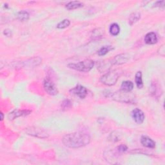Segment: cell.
I'll return each mask as SVG.
<instances>
[{
    "mask_svg": "<svg viewBox=\"0 0 165 165\" xmlns=\"http://www.w3.org/2000/svg\"><path fill=\"white\" fill-rule=\"evenodd\" d=\"M63 144L68 148H78L88 144L90 137L84 132H74L65 135L62 139Z\"/></svg>",
    "mask_w": 165,
    "mask_h": 165,
    "instance_id": "cell-1",
    "label": "cell"
},
{
    "mask_svg": "<svg viewBox=\"0 0 165 165\" xmlns=\"http://www.w3.org/2000/svg\"><path fill=\"white\" fill-rule=\"evenodd\" d=\"M113 100L116 101L125 103H132L136 102V97L131 92H125L123 90H119L112 94Z\"/></svg>",
    "mask_w": 165,
    "mask_h": 165,
    "instance_id": "cell-2",
    "label": "cell"
},
{
    "mask_svg": "<svg viewBox=\"0 0 165 165\" xmlns=\"http://www.w3.org/2000/svg\"><path fill=\"white\" fill-rule=\"evenodd\" d=\"M94 65V62L90 59H86L80 61L77 63H70L68 65L70 68L83 72H88L90 71Z\"/></svg>",
    "mask_w": 165,
    "mask_h": 165,
    "instance_id": "cell-3",
    "label": "cell"
},
{
    "mask_svg": "<svg viewBox=\"0 0 165 165\" xmlns=\"http://www.w3.org/2000/svg\"><path fill=\"white\" fill-rule=\"evenodd\" d=\"M118 78L119 74L116 71L108 72L101 78V81L107 86H112L116 83Z\"/></svg>",
    "mask_w": 165,
    "mask_h": 165,
    "instance_id": "cell-4",
    "label": "cell"
},
{
    "mask_svg": "<svg viewBox=\"0 0 165 165\" xmlns=\"http://www.w3.org/2000/svg\"><path fill=\"white\" fill-rule=\"evenodd\" d=\"M43 87L45 90L47 94L51 96H56L58 94V90L56 87L55 84L49 78L45 79L43 82Z\"/></svg>",
    "mask_w": 165,
    "mask_h": 165,
    "instance_id": "cell-5",
    "label": "cell"
},
{
    "mask_svg": "<svg viewBox=\"0 0 165 165\" xmlns=\"http://www.w3.org/2000/svg\"><path fill=\"white\" fill-rule=\"evenodd\" d=\"M26 132L29 134L40 138H46L49 137V134L45 131L41 129H37L36 127H31L30 129L26 130Z\"/></svg>",
    "mask_w": 165,
    "mask_h": 165,
    "instance_id": "cell-6",
    "label": "cell"
},
{
    "mask_svg": "<svg viewBox=\"0 0 165 165\" xmlns=\"http://www.w3.org/2000/svg\"><path fill=\"white\" fill-rule=\"evenodd\" d=\"M70 92L81 99H84L87 95V88L82 85H80V84H78V85L72 88Z\"/></svg>",
    "mask_w": 165,
    "mask_h": 165,
    "instance_id": "cell-7",
    "label": "cell"
},
{
    "mask_svg": "<svg viewBox=\"0 0 165 165\" xmlns=\"http://www.w3.org/2000/svg\"><path fill=\"white\" fill-rule=\"evenodd\" d=\"M132 116L133 119L136 123L139 125L143 123L145 118V116L143 112L139 109V108H135V109H134L132 112Z\"/></svg>",
    "mask_w": 165,
    "mask_h": 165,
    "instance_id": "cell-8",
    "label": "cell"
},
{
    "mask_svg": "<svg viewBox=\"0 0 165 165\" xmlns=\"http://www.w3.org/2000/svg\"><path fill=\"white\" fill-rule=\"evenodd\" d=\"M30 113H31V111L28 110H15L8 114V118L11 120H13L14 119H16L17 117H19L29 115Z\"/></svg>",
    "mask_w": 165,
    "mask_h": 165,
    "instance_id": "cell-9",
    "label": "cell"
},
{
    "mask_svg": "<svg viewBox=\"0 0 165 165\" xmlns=\"http://www.w3.org/2000/svg\"><path fill=\"white\" fill-rule=\"evenodd\" d=\"M129 55L127 54H121L117 55L113 59V64L116 65H122L126 63L129 60Z\"/></svg>",
    "mask_w": 165,
    "mask_h": 165,
    "instance_id": "cell-10",
    "label": "cell"
},
{
    "mask_svg": "<svg viewBox=\"0 0 165 165\" xmlns=\"http://www.w3.org/2000/svg\"><path fill=\"white\" fill-rule=\"evenodd\" d=\"M157 35L154 32H149L145 36L144 41L145 43L148 45H154L157 42Z\"/></svg>",
    "mask_w": 165,
    "mask_h": 165,
    "instance_id": "cell-11",
    "label": "cell"
},
{
    "mask_svg": "<svg viewBox=\"0 0 165 165\" xmlns=\"http://www.w3.org/2000/svg\"><path fill=\"white\" fill-rule=\"evenodd\" d=\"M141 143L144 147L149 148H154L155 147V143L148 137L142 136L141 139Z\"/></svg>",
    "mask_w": 165,
    "mask_h": 165,
    "instance_id": "cell-12",
    "label": "cell"
},
{
    "mask_svg": "<svg viewBox=\"0 0 165 165\" xmlns=\"http://www.w3.org/2000/svg\"><path fill=\"white\" fill-rule=\"evenodd\" d=\"M134 84L130 81H123L121 84V90L125 92H131L133 90Z\"/></svg>",
    "mask_w": 165,
    "mask_h": 165,
    "instance_id": "cell-13",
    "label": "cell"
},
{
    "mask_svg": "<svg viewBox=\"0 0 165 165\" xmlns=\"http://www.w3.org/2000/svg\"><path fill=\"white\" fill-rule=\"evenodd\" d=\"M83 7V3L77 1L70 2L68 3H67V5H66V8L68 9V10H74V9H77Z\"/></svg>",
    "mask_w": 165,
    "mask_h": 165,
    "instance_id": "cell-14",
    "label": "cell"
},
{
    "mask_svg": "<svg viewBox=\"0 0 165 165\" xmlns=\"http://www.w3.org/2000/svg\"><path fill=\"white\" fill-rule=\"evenodd\" d=\"M152 88V91H151V92H152V94L155 97H158L161 96V94H162L161 88V87H159V86L157 84H156V83L152 84V88Z\"/></svg>",
    "mask_w": 165,
    "mask_h": 165,
    "instance_id": "cell-15",
    "label": "cell"
},
{
    "mask_svg": "<svg viewBox=\"0 0 165 165\" xmlns=\"http://www.w3.org/2000/svg\"><path fill=\"white\" fill-rule=\"evenodd\" d=\"M135 81L136 85L138 88L141 89L143 88V79H142V73H141V71H139L136 73Z\"/></svg>",
    "mask_w": 165,
    "mask_h": 165,
    "instance_id": "cell-16",
    "label": "cell"
},
{
    "mask_svg": "<svg viewBox=\"0 0 165 165\" xmlns=\"http://www.w3.org/2000/svg\"><path fill=\"white\" fill-rule=\"evenodd\" d=\"M141 18V14L139 12L132 13L129 17V23L132 25L135 23L138 22Z\"/></svg>",
    "mask_w": 165,
    "mask_h": 165,
    "instance_id": "cell-17",
    "label": "cell"
},
{
    "mask_svg": "<svg viewBox=\"0 0 165 165\" xmlns=\"http://www.w3.org/2000/svg\"><path fill=\"white\" fill-rule=\"evenodd\" d=\"M110 32L112 36H117L120 32V28L118 24L117 23H113L110 27Z\"/></svg>",
    "mask_w": 165,
    "mask_h": 165,
    "instance_id": "cell-18",
    "label": "cell"
},
{
    "mask_svg": "<svg viewBox=\"0 0 165 165\" xmlns=\"http://www.w3.org/2000/svg\"><path fill=\"white\" fill-rule=\"evenodd\" d=\"M17 18L21 21H27L29 19V14L26 11H20L17 13Z\"/></svg>",
    "mask_w": 165,
    "mask_h": 165,
    "instance_id": "cell-19",
    "label": "cell"
},
{
    "mask_svg": "<svg viewBox=\"0 0 165 165\" xmlns=\"http://www.w3.org/2000/svg\"><path fill=\"white\" fill-rule=\"evenodd\" d=\"M114 49L113 47H112L111 46H103L100 49V50L98 51V55L102 56H105L106 55L108 52H109L112 50Z\"/></svg>",
    "mask_w": 165,
    "mask_h": 165,
    "instance_id": "cell-20",
    "label": "cell"
},
{
    "mask_svg": "<svg viewBox=\"0 0 165 165\" xmlns=\"http://www.w3.org/2000/svg\"><path fill=\"white\" fill-rule=\"evenodd\" d=\"M103 34H104V30L99 28V29H96L92 31V37L94 38H97V37H101Z\"/></svg>",
    "mask_w": 165,
    "mask_h": 165,
    "instance_id": "cell-21",
    "label": "cell"
},
{
    "mask_svg": "<svg viewBox=\"0 0 165 165\" xmlns=\"http://www.w3.org/2000/svg\"><path fill=\"white\" fill-rule=\"evenodd\" d=\"M70 21L68 20H64L58 23L57 25V28L59 29H65V28L68 27L70 25Z\"/></svg>",
    "mask_w": 165,
    "mask_h": 165,
    "instance_id": "cell-22",
    "label": "cell"
},
{
    "mask_svg": "<svg viewBox=\"0 0 165 165\" xmlns=\"http://www.w3.org/2000/svg\"><path fill=\"white\" fill-rule=\"evenodd\" d=\"M72 106V103L68 100H65L62 103H61V106L63 110H67L68 108H70Z\"/></svg>",
    "mask_w": 165,
    "mask_h": 165,
    "instance_id": "cell-23",
    "label": "cell"
},
{
    "mask_svg": "<svg viewBox=\"0 0 165 165\" xmlns=\"http://www.w3.org/2000/svg\"><path fill=\"white\" fill-rule=\"evenodd\" d=\"M120 139V135L118 134H116V132H113L110 136V140L112 141H118Z\"/></svg>",
    "mask_w": 165,
    "mask_h": 165,
    "instance_id": "cell-24",
    "label": "cell"
},
{
    "mask_svg": "<svg viewBox=\"0 0 165 165\" xmlns=\"http://www.w3.org/2000/svg\"><path fill=\"white\" fill-rule=\"evenodd\" d=\"M117 149L119 152L122 153V152H126V151L128 150V147H127L125 144H121L117 148Z\"/></svg>",
    "mask_w": 165,
    "mask_h": 165,
    "instance_id": "cell-25",
    "label": "cell"
},
{
    "mask_svg": "<svg viewBox=\"0 0 165 165\" xmlns=\"http://www.w3.org/2000/svg\"><path fill=\"white\" fill-rule=\"evenodd\" d=\"M159 54L161 55V56H164V54H165V47H164V45H163L161 47H160V49L159 50Z\"/></svg>",
    "mask_w": 165,
    "mask_h": 165,
    "instance_id": "cell-26",
    "label": "cell"
},
{
    "mask_svg": "<svg viewBox=\"0 0 165 165\" xmlns=\"http://www.w3.org/2000/svg\"><path fill=\"white\" fill-rule=\"evenodd\" d=\"M155 7H163L164 6V1H161V2H157L154 4Z\"/></svg>",
    "mask_w": 165,
    "mask_h": 165,
    "instance_id": "cell-27",
    "label": "cell"
},
{
    "mask_svg": "<svg viewBox=\"0 0 165 165\" xmlns=\"http://www.w3.org/2000/svg\"><path fill=\"white\" fill-rule=\"evenodd\" d=\"M3 34L5 35L6 36H11L12 35V32H11V30H8V29H6V30H5L3 31Z\"/></svg>",
    "mask_w": 165,
    "mask_h": 165,
    "instance_id": "cell-28",
    "label": "cell"
},
{
    "mask_svg": "<svg viewBox=\"0 0 165 165\" xmlns=\"http://www.w3.org/2000/svg\"><path fill=\"white\" fill-rule=\"evenodd\" d=\"M1 114V120H2V121H3V117H4V116H3V114L2 112H1V114Z\"/></svg>",
    "mask_w": 165,
    "mask_h": 165,
    "instance_id": "cell-29",
    "label": "cell"
}]
</instances>
